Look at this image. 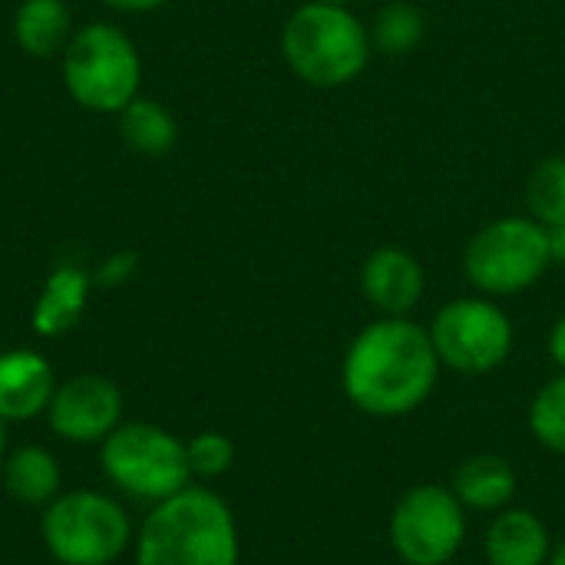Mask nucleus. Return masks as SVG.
I'll use <instances>...</instances> for the list:
<instances>
[{"mask_svg":"<svg viewBox=\"0 0 565 565\" xmlns=\"http://www.w3.org/2000/svg\"><path fill=\"white\" fill-rule=\"evenodd\" d=\"M371 53L367 23L344 3L305 0L281 26V56L288 70L318 89L354 83L367 70Z\"/></svg>","mask_w":565,"mask_h":565,"instance_id":"7ed1b4c3","label":"nucleus"},{"mask_svg":"<svg viewBox=\"0 0 565 565\" xmlns=\"http://www.w3.org/2000/svg\"><path fill=\"white\" fill-rule=\"evenodd\" d=\"M427 331L440 364L467 377L500 371L516 344L510 315L487 295H467L440 305Z\"/></svg>","mask_w":565,"mask_h":565,"instance_id":"6e6552de","label":"nucleus"},{"mask_svg":"<svg viewBox=\"0 0 565 565\" xmlns=\"http://www.w3.org/2000/svg\"><path fill=\"white\" fill-rule=\"evenodd\" d=\"M516 487H520V477H516L513 463L507 457H497V454L467 457L450 477V490L463 503V510L467 513H487V516L513 507Z\"/></svg>","mask_w":565,"mask_h":565,"instance_id":"4468645a","label":"nucleus"},{"mask_svg":"<svg viewBox=\"0 0 565 565\" xmlns=\"http://www.w3.org/2000/svg\"><path fill=\"white\" fill-rule=\"evenodd\" d=\"M60 463L43 447H20L3 460V487L17 503L50 507L60 497Z\"/></svg>","mask_w":565,"mask_h":565,"instance_id":"f3484780","label":"nucleus"},{"mask_svg":"<svg viewBox=\"0 0 565 565\" xmlns=\"http://www.w3.org/2000/svg\"><path fill=\"white\" fill-rule=\"evenodd\" d=\"M103 3L113 7V10H122V13H149V10H159L169 0H103Z\"/></svg>","mask_w":565,"mask_h":565,"instance_id":"393cba45","label":"nucleus"},{"mask_svg":"<svg viewBox=\"0 0 565 565\" xmlns=\"http://www.w3.org/2000/svg\"><path fill=\"white\" fill-rule=\"evenodd\" d=\"M56 391L53 367L36 351L0 354V420H33L46 414Z\"/></svg>","mask_w":565,"mask_h":565,"instance_id":"f8f14e48","label":"nucleus"},{"mask_svg":"<svg viewBox=\"0 0 565 565\" xmlns=\"http://www.w3.org/2000/svg\"><path fill=\"white\" fill-rule=\"evenodd\" d=\"M185 457H189V470L192 477H202V480H215L222 473L232 470L235 463V444L225 437V434H199L185 444Z\"/></svg>","mask_w":565,"mask_h":565,"instance_id":"4be33fe9","label":"nucleus"},{"mask_svg":"<svg viewBox=\"0 0 565 565\" xmlns=\"http://www.w3.org/2000/svg\"><path fill=\"white\" fill-rule=\"evenodd\" d=\"M371 30V43L384 56H407L424 43L427 33V17L417 3L411 0H394L377 10Z\"/></svg>","mask_w":565,"mask_h":565,"instance_id":"6ab92c4d","label":"nucleus"},{"mask_svg":"<svg viewBox=\"0 0 565 565\" xmlns=\"http://www.w3.org/2000/svg\"><path fill=\"white\" fill-rule=\"evenodd\" d=\"M63 83L83 109L119 116L139 96V50L119 26L86 23L63 50Z\"/></svg>","mask_w":565,"mask_h":565,"instance_id":"20e7f679","label":"nucleus"},{"mask_svg":"<svg viewBox=\"0 0 565 565\" xmlns=\"http://www.w3.org/2000/svg\"><path fill=\"white\" fill-rule=\"evenodd\" d=\"M106 477L142 503H162L192 480L185 444L156 424H119L103 440Z\"/></svg>","mask_w":565,"mask_h":565,"instance_id":"0eeeda50","label":"nucleus"},{"mask_svg":"<svg viewBox=\"0 0 565 565\" xmlns=\"http://www.w3.org/2000/svg\"><path fill=\"white\" fill-rule=\"evenodd\" d=\"M530 434L550 454L565 457V374L546 381L530 404Z\"/></svg>","mask_w":565,"mask_h":565,"instance_id":"412c9836","label":"nucleus"},{"mask_svg":"<svg viewBox=\"0 0 565 565\" xmlns=\"http://www.w3.org/2000/svg\"><path fill=\"white\" fill-rule=\"evenodd\" d=\"M119 132L142 156H166L179 139L175 116L159 99H146V96H136L119 113Z\"/></svg>","mask_w":565,"mask_h":565,"instance_id":"a211bd4d","label":"nucleus"},{"mask_svg":"<svg viewBox=\"0 0 565 565\" xmlns=\"http://www.w3.org/2000/svg\"><path fill=\"white\" fill-rule=\"evenodd\" d=\"M43 543L60 565H109L116 563L132 540L126 510L103 493L76 490L60 493L43 507Z\"/></svg>","mask_w":565,"mask_h":565,"instance_id":"423d86ee","label":"nucleus"},{"mask_svg":"<svg viewBox=\"0 0 565 565\" xmlns=\"http://www.w3.org/2000/svg\"><path fill=\"white\" fill-rule=\"evenodd\" d=\"M238 556L228 503L199 487L156 503L136 540V565H238Z\"/></svg>","mask_w":565,"mask_h":565,"instance_id":"f03ea898","label":"nucleus"},{"mask_svg":"<svg viewBox=\"0 0 565 565\" xmlns=\"http://www.w3.org/2000/svg\"><path fill=\"white\" fill-rule=\"evenodd\" d=\"M387 536L404 565H450L467 543V510L450 487L417 483L394 503Z\"/></svg>","mask_w":565,"mask_h":565,"instance_id":"1a4fd4ad","label":"nucleus"},{"mask_svg":"<svg viewBox=\"0 0 565 565\" xmlns=\"http://www.w3.org/2000/svg\"><path fill=\"white\" fill-rule=\"evenodd\" d=\"M73 33V17L63 0H20L13 13V40L30 56L63 53Z\"/></svg>","mask_w":565,"mask_h":565,"instance_id":"dca6fc26","label":"nucleus"},{"mask_svg":"<svg viewBox=\"0 0 565 565\" xmlns=\"http://www.w3.org/2000/svg\"><path fill=\"white\" fill-rule=\"evenodd\" d=\"M318 3H344V7H351V3H358V0H318Z\"/></svg>","mask_w":565,"mask_h":565,"instance_id":"cd10ccee","label":"nucleus"},{"mask_svg":"<svg viewBox=\"0 0 565 565\" xmlns=\"http://www.w3.org/2000/svg\"><path fill=\"white\" fill-rule=\"evenodd\" d=\"M427 288L424 265L401 245L374 248L361 265V295L381 318H407Z\"/></svg>","mask_w":565,"mask_h":565,"instance_id":"9b49d317","label":"nucleus"},{"mask_svg":"<svg viewBox=\"0 0 565 565\" xmlns=\"http://www.w3.org/2000/svg\"><path fill=\"white\" fill-rule=\"evenodd\" d=\"M553 553V536L546 523L526 507H507L493 513L483 533L487 565H546Z\"/></svg>","mask_w":565,"mask_h":565,"instance_id":"ddd939ff","label":"nucleus"},{"mask_svg":"<svg viewBox=\"0 0 565 565\" xmlns=\"http://www.w3.org/2000/svg\"><path fill=\"white\" fill-rule=\"evenodd\" d=\"M550 235V255H553V265H565V222L559 225H550L546 228Z\"/></svg>","mask_w":565,"mask_h":565,"instance_id":"a878e982","label":"nucleus"},{"mask_svg":"<svg viewBox=\"0 0 565 565\" xmlns=\"http://www.w3.org/2000/svg\"><path fill=\"white\" fill-rule=\"evenodd\" d=\"M550 358L565 374V315H559L556 324L550 328Z\"/></svg>","mask_w":565,"mask_h":565,"instance_id":"b1692460","label":"nucleus"},{"mask_svg":"<svg viewBox=\"0 0 565 565\" xmlns=\"http://www.w3.org/2000/svg\"><path fill=\"white\" fill-rule=\"evenodd\" d=\"M122 417V394L103 374H76L56 384L46 407L50 430L70 444H99L106 440Z\"/></svg>","mask_w":565,"mask_h":565,"instance_id":"9d476101","label":"nucleus"},{"mask_svg":"<svg viewBox=\"0 0 565 565\" xmlns=\"http://www.w3.org/2000/svg\"><path fill=\"white\" fill-rule=\"evenodd\" d=\"M136 252H116V255H109L99 268H96V275H93V281H99V285H106V288H119L122 281H129L132 278V271H136Z\"/></svg>","mask_w":565,"mask_h":565,"instance_id":"5701e85b","label":"nucleus"},{"mask_svg":"<svg viewBox=\"0 0 565 565\" xmlns=\"http://www.w3.org/2000/svg\"><path fill=\"white\" fill-rule=\"evenodd\" d=\"M546 565H565V536L559 543H553V553H550Z\"/></svg>","mask_w":565,"mask_h":565,"instance_id":"bb28decb","label":"nucleus"},{"mask_svg":"<svg viewBox=\"0 0 565 565\" xmlns=\"http://www.w3.org/2000/svg\"><path fill=\"white\" fill-rule=\"evenodd\" d=\"M0 463H3V420H0Z\"/></svg>","mask_w":565,"mask_h":565,"instance_id":"c85d7f7f","label":"nucleus"},{"mask_svg":"<svg viewBox=\"0 0 565 565\" xmlns=\"http://www.w3.org/2000/svg\"><path fill=\"white\" fill-rule=\"evenodd\" d=\"M526 215H533L540 225H559L565 222V156L543 159L530 179H526Z\"/></svg>","mask_w":565,"mask_h":565,"instance_id":"aec40b11","label":"nucleus"},{"mask_svg":"<svg viewBox=\"0 0 565 565\" xmlns=\"http://www.w3.org/2000/svg\"><path fill=\"white\" fill-rule=\"evenodd\" d=\"M553 268L550 235L533 215H503L487 222L463 248L467 281L487 298L530 291Z\"/></svg>","mask_w":565,"mask_h":565,"instance_id":"39448f33","label":"nucleus"},{"mask_svg":"<svg viewBox=\"0 0 565 565\" xmlns=\"http://www.w3.org/2000/svg\"><path fill=\"white\" fill-rule=\"evenodd\" d=\"M89 288H93V278L83 268H76V265L53 268L50 278L43 281L36 305H33V315H30L33 331L43 338L66 334L83 318L86 301H89Z\"/></svg>","mask_w":565,"mask_h":565,"instance_id":"2eb2a0df","label":"nucleus"},{"mask_svg":"<svg viewBox=\"0 0 565 565\" xmlns=\"http://www.w3.org/2000/svg\"><path fill=\"white\" fill-rule=\"evenodd\" d=\"M440 371L444 364L424 324L411 318H377L348 344L341 391L354 411L377 420H397L434 397Z\"/></svg>","mask_w":565,"mask_h":565,"instance_id":"f257e3e1","label":"nucleus"}]
</instances>
